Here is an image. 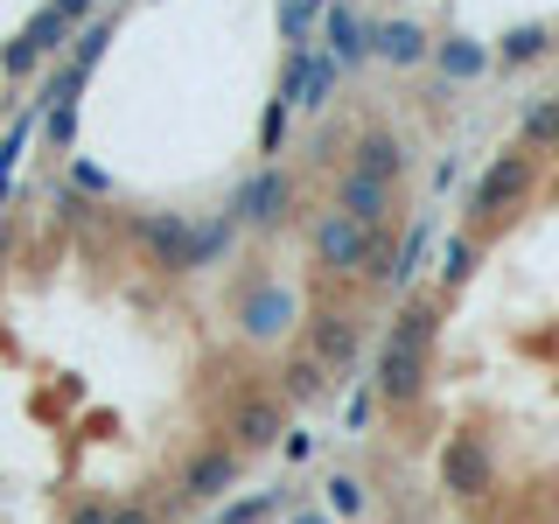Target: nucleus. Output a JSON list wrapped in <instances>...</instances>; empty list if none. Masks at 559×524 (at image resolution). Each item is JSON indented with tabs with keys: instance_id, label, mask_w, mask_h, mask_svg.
Listing matches in <instances>:
<instances>
[{
	"instance_id": "1",
	"label": "nucleus",
	"mask_w": 559,
	"mask_h": 524,
	"mask_svg": "<svg viewBox=\"0 0 559 524\" xmlns=\"http://www.w3.org/2000/svg\"><path fill=\"white\" fill-rule=\"evenodd\" d=\"M294 175L280 168V162H266V168H252V175H238L231 182V196H224V217L238 224V231H280V224L294 217Z\"/></svg>"
},
{
	"instance_id": "36",
	"label": "nucleus",
	"mask_w": 559,
	"mask_h": 524,
	"mask_svg": "<svg viewBox=\"0 0 559 524\" xmlns=\"http://www.w3.org/2000/svg\"><path fill=\"white\" fill-rule=\"evenodd\" d=\"M112 524H162V511H154V503H119Z\"/></svg>"
},
{
	"instance_id": "38",
	"label": "nucleus",
	"mask_w": 559,
	"mask_h": 524,
	"mask_svg": "<svg viewBox=\"0 0 559 524\" xmlns=\"http://www.w3.org/2000/svg\"><path fill=\"white\" fill-rule=\"evenodd\" d=\"M8 259H14V231H8V224H0V266H8Z\"/></svg>"
},
{
	"instance_id": "4",
	"label": "nucleus",
	"mask_w": 559,
	"mask_h": 524,
	"mask_svg": "<svg viewBox=\"0 0 559 524\" xmlns=\"http://www.w3.org/2000/svg\"><path fill=\"white\" fill-rule=\"evenodd\" d=\"M371 238H378V231H364V224H349V217H336V210H322V217L308 224V259H314V273H329V279H364V273H371Z\"/></svg>"
},
{
	"instance_id": "2",
	"label": "nucleus",
	"mask_w": 559,
	"mask_h": 524,
	"mask_svg": "<svg viewBox=\"0 0 559 524\" xmlns=\"http://www.w3.org/2000/svg\"><path fill=\"white\" fill-rule=\"evenodd\" d=\"M301 322H308L301 294H294L287 279H273V273H259L252 287L238 294V336H245V343H259V349L287 343V336H294Z\"/></svg>"
},
{
	"instance_id": "27",
	"label": "nucleus",
	"mask_w": 559,
	"mask_h": 524,
	"mask_svg": "<svg viewBox=\"0 0 559 524\" xmlns=\"http://www.w3.org/2000/svg\"><path fill=\"white\" fill-rule=\"evenodd\" d=\"M476 259H483V245H476V231L448 238V252H441V279H448V287H462V279L476 273Z\"/></svg>"
},
{
	"instance_id": "24",
	"label": "nucleus",
	"mask_w": 559,
	"mask_h": 524,
	"mask_svg": "<svg viewBox=\"0 0 559 524\" xmlns=\"http://www.w3.org/2000/svg\"><path fill=\"white\" fill-rule=\"evenodd\" d=\"M35 127H43V112H35V105H28V112H22V119H14V127H8V133H0V203H8V182H14V162H22V147H28V140H35Z\"/></svg>"
},
{
	"instance_id": "3",
	"label": "nucleus",
	"mask_w": 559,
	"mask_h": 524,
	"mask_svg": "<svg viewBox=\"0 0 559 524\" xmlns=\"http://www.w3.org/2000/svg\"><path fill=\"white\" fill-rule=\"evenodd\" d=\"M133 245L162 279H189L203 266L197 259V217H182V210H147V217H133Z\"/></svg>"
},
{
	"instance_id": "13",
	"label": "nucleus",
	"mask_w": 559,
	"mask_h": 524,
	"mask_svg": "<svg viewBox=\"0 0 559 524\" xmlns=\"http://www.w3.org/2000/svg\"><path fill=\"white\" fill-rule=\"evenodd\" d=\"M287 441V406H280V392H252V398H238V413H231V448L238 454H266Z\"/></svg>"
},
{
	"instance_id": "32",
	"label": "nucleus",
	"mask_w": 559,
	"mask_h": 524,
	"mask_svg": "<svg viewBox=\"0 0 559 524\" xmlns=\"http://www.w3.org/2000/svg\"><path fill=\"white\" fill-rule=\"evenodd\" d=\"M280 140H287V105H266V127H259V147H266V154H280Z\"/></svg>"
},
{
	"instance_id": "17",
	"label": "nucleus",
	"mask_w": 559,
	"mask_h": 524,
	"mask_svg": "<svg viewBox=\"0 0 559 524\" xmlns=\"http://www.w3.org/2000/svg\"><path fill=\"white\" fill-rule=\"evenodd\" d=\"M433 336H441V308L427 301V294H406V301L392 308V322H384L378 343H413V349H433Z\"/></svg>"
},
{
	"instance_id": "26",
	"label": "nucleus",
	"mask_w": 559,
	"mask_h": 524,
	"mask_svg": "<svg viewBox=\"0 0 559 524\" xmlns=\"http://www.w3.org/2000/svg\"><path fill=\"white\" fill-rule=\"evenodd\" d=\"M105 43H112V22L98 14V22H84L78 35H70V63H78L84 78H92V70H98V57H105Z\"/></svg>"
},
{
	"instance_id": "29",
	"label": "nucleus",
	"mask_w": 559,
	"mask_h": 524,
	"mask_svg": "<svg viewBox=\"0 0 559 524\" xmlns=\"http://www.w3.org/2000/svg\"><path fill=\"white\" fill-rule=\"evenodd\" d=\"M35 70H43V49H35L28 35H14V43L0 49V78H35Z\"/></svg>"
},
{
	"instance_id": "8",
	"label": "nucleus",
	"mask_w": 559,
	"mask_h": 524,
	"mask_svg": "<svg viewBox=\"0 0 559 524\" xmlns=\"http://www.w3.org/2000/svg\"><path fill=\"white\" fill-rule=\"evenodd\" d=\"M238 476H245V454L231 448V441H210V448H197L182 462V476H175V497L182 503H224L238 489Z\"/></svg>"
},
{
	"instance_id": "10",
	"label": "nucleus",
	"mask_w": 559,
	"mask_h": 524,
	"mask_svg": "<svg viewBox=\"0 0 559 524\" xmlns=\"http://www.w3.org/2000/svg\"><path fill=\"white\" fill-rule=\"evenodd\" d=\"M301 336H308V357L322 364V371H349V364L364 357V329H357V314H343V308H314L301 322Z\"/></svg>"
},
{
	"instance_id": "28",
	"label": "nucleus",
	"mask_w": 559,
	"mask_h": 524,
	"mask_svg": "<svg viewBox=\"0 0 559 524\" xmlns=\"http://www.w3.org/2000/svg\"><path fill=\"white\" fill-rule=\"evenodd\" d=\"M322 489H329V503H322L329 517H357V511H364V483L349 476V468H343V476H329Z\"/></svg>"
},
{
	"instance_id": "16",
	"label": "nucleus",
	"mask_w": 559,
	"mask_h": 524,
	"mask_svg": "<svg viewBox=\"0 0 559 524\" xmlns=\"http://www.w3.org/2000/svg\"><path fill=\"white\" fill-rule=\"evenodd\" d=\"M392 196L399 189H384V182H364V175H336V196H329V210L336 217H349V224H364V231H384L392 224Z\"/></svg>"
},
{
	"instance_id": "20",
	"label": "nucleus",
	"mask_w": 559,
	"mask_h": 524,
	"mask_svg": "<svg viewBox=\"0 0 559 524\" xmlns=\"http://www.w3.org/2000/svg\"><path fill=\"white\" fill-rule=\"evenodd\" d=\"M322 14H329V0H280V43L314 49L322 43Z\"/></svg>"
},
{
	"instance_id": "14",
	"label": "nucleus",
	"mask_w": 559,
	"mask_h": 524,
	"mask_svg": "<svg viewBox=\"0 0 559 524\" xmlns=\"http://www.w3.org/2000/svg\"><path fill=\"white\" fill-rule=\"evenodd\" d=\"M349 175L399 189V182H406V140H399L392 127H364L357 140H349Z\"/></svg>"
},
{
	"instance_id": "22",
	"label": "nucleus",
	"mask_w": 559,
	"mask_h": 524,
	"mask_svg": "<svg viewBox=\"0 0 559 524\" xmlns=\"http://www.w3.org/2000/svg\"><path fill=\"white\" fill-rule=\"evenodd\" d=\"M552 49V22H511L497 35V63H538Z\"/></svg>"
},
{
	"instance_id": "31",
	"label": "nucleus",
	"mask_w": 559,
	"mask_h": 524,
	"mask_svg": "<svg viewBox=\"0 0 559 524\" xmlns=\"http://www.w3.org/2000/svg\"><path fill=\"white\" fill-rule=\"evenodd\" d=\"M43 140L49 147H70V140H78V98H63V105L43 112Z\"/></svg>"
},
{
	"instance_id": "12",
	"label": "nucleus",
	"mask_w": 559,
	"mask_h": 524,
	"mask_svg": "<svg viewBox=\"0 0 559 524\" xmlns=\"http://www.w3.org/2000/svg\"><path fill=\"white\" fill-rule=\"evenodd\" d=\"M322 49L336 70H357V63H371V22H364V8L357 0H329V14H322Z\"/></svg>"
},
{
	"instance_id": "11",
	"label": "nucleus",
	"mask_w": 559,
	"mask_h": 524,
	"mask_svg": "<svg viewBox=\"0 0 559 524\" xmlns=\"http://www.w3.org/2000/svg\"><path fill=\"white\" fill-rule=\"evenodd\" d=\"M371 57L384 70H419L433 57V35H427V22H413V14H371Z\"/></svg>"
},
{
	"instance_id": "5",
	"label": "nucleus",
	"mask_w": 559,
	"mask_h": 524,
	"mask_svg": "<svg viewBox=\"0 0 559 524\" xmlns=\"http://www.w3.org/2000/svg\"><path fill=\"white\" fill-rule=\"evenodd\" d=\"M532 182H538V162L524 147H511V154H497L476 182H468V217L476 224H489V217H511V210L532 196Z\"/></svg>"
},
{
	"instance_id": "19",
	"label": "nucleus",
	"mask_w": 559,
	"mask_h": 524,
	"mask_svg": "<svg viewBox=\"0 0 559 524\" xmlns=\"http://www.w3.org/2000/svg\"><path fill=\"white\" fill-rule=\"evenodd\" d=\"M329 392V371H322V364H314L308 357V349H301V357H287V371H280V406H314V398H322Z\"/></svg>"
},
{
	"instance_id": "37",
	"label": "nucleus",
	"mask_w": 559,
	"mask_h": 524,
	"mask_svg": "<svg viewBox=\"0 0 559 524\" xmlns=\"http://www.w3.org/2000/svg\"><path fill=\"white\" fill-rule=\"evenodd\" d=\"M287 524H336V517H329V511H314V503H301V511H294Z\"/></svg>"
},
{
	"instance_id": "18",
	"label": "nucleus",
	"mask_w": 559,
	"mask_h": 524,
	"mask_svg": "<svg viewBox=\"0 0 559 524\" xmlns=\"http://www.w3.org/2000/svg\"><path fill=\"white\" fill-rule=\"evenodd\" d=\"M427 252H433V224L419 217V224H406V238L392 245V273H384V287L413 294V279H419V266H427Z\"/></svg>"
},
{
	"instance_id": "21",
	"label": "nucleus",
	"mask_w": 559,
	"mask_h": 524,
	"mask_svg": "<svg viewBox=\"0 0 559 524\" xmlns=\"http://www.w3.org/2000/svg\"><path fill=\"white\" fill-rule=\"evenodd\" d=\"M518 147L524 154H559V98H532V105H524Z\"/></svg>"
},
{
	"instance_id": "7",
	"label": "nucleus",
	"mask_w": 559,
	"mask_h": 524,
	"mask_svg": "<svg viewBox=\"0 0 559 524\" xmlns=\"http://www.w3.org/2000/svg\"><path fill=\"white\" fill-rule=\"evenodd\" d=\"M489 483H497V454H489V441L483 433H448L441 441V489L454 503H476V497H489Z\"/></svg>"
},
{
	"instance_id": "9",
	"label": "nucleus",
	"mask_w": 559,
	"mask_h": 524,
	"mask_svg": "<svg viewBox=\"0 0 559 524\" xmlns=\"http://www.w3.org/2000/svg\"><path fill=\"white\" fill-rule=\"evenodd\" d=\"M343 70L322 57V49H287V70H280V105H301V112H322L336 98Z\"/></svg>"
},
{
	"instance_id": "15",
	"label": "nucleus",
	"mask_w": 559,
	"mask_h": 524,
	"mask_svg": "<svg viewBox=\"0 0 559 524\" xmlns=\"http://www.w3.org/2000/svg\"><path fill=\"white\" fill-rule=\"evenodd\" d=\"M433 78L441 84H483L489 70H497V49L483 43V35H433Z\"/></svg>"
},
{
	"instance_id": "34",
	"label": "nucleus",
	"mask_w": 559,
	"mask_h": 524,
	"mask_svg": "<svg viewBox=\"0 0 559 524\" xmlns=\"http://www.w3.org/2000/svg\"><path fill=\"white\" fill-rule=\"evenodd\" d=\"M49 8H57V14H63L70 28H84V22H92V14L105 8V0H49Z\"/></svg>"
},
{
	"instance_id": "30",
	"label": "nucleus",
	"mask_w": 559,
	"mask_h": 524,
	"mask_svg": "<svg viewBox=\"0 0 559 524\" xmlns=\"http://www.w3.org/2000/svg\"><path fill=\"white\" fill-rule=\"evenodd\" d=\"M280 503H287V497H238V503H224V511H217V524H266Z\"/></svg>"
},
{
	"instance_id": "25",
	"label": "nucleus",
	"mask_w": 559,
	"mask_h": 524,
	"mask_svg": "<svg viewBox=\"0 0 559 524\" xmlns=\"http://www.w3.org/2000/svg\"><path fill=\"white\" fill-rule=\"evenodd\" d=\"M238 238H245V231H238V224H231V217L217 210V217H203V224H197V259H203V266H217V259L231 252Z\"/></svg>"
},
{
	"instance_id": "23",
	"label": "nucleus",
	"mask_w": 559,
	"mask_h": 524,
	"mask_svg": "<svg viewBox=\"0 0 559 524\" xmlns=\"http://www.w3.org/2000/svg\"><path fill=\"white\" fill-rule=\"evenodd\" d=\"M22 35H28V43H35V49H43V63H49V57H63V49H70V35H78V28H70V22H63V14H57V8H35Z\"/></svg>"
},
{
	"instance_id": "6",
	"label": "nucleus",
	"mask_w": 559,
	"mask_h": 524,
	"mask_svg": "<svg viewBox=\"0 0 559 524\" xmlns=\"http://www.w3.org/2000/svg\"><path fill=\"white\" fill-rule=\"evenodd\" d=\"M427 371H433V349H413V343H378L371 357V398L392 413H413L427 398Z\"/></svg>"
},
{
	"instance_id": "33",
	"label": "nucleus",
	"mask_w": 559,
	"mask_h": 524,
	"mask_svg": "<svg viewBox=\"0 0 559 524\" xmlns=\"http://www.w3.org/2000/svg\"><path fill=\"white\" fill-rule=\"evenodd\" d=\"M112 511H119L112 497H84L78 511H70V524H112Z\"/></svg>"
},
{
	"instance_id": "35",
	"label": "nucleus",
	"mask_w": 559,
	"mask_h": 524,
	"mask_svg": "<svg viewBox=\"0 0 559 524\" xmlns=\"http://www.w3.org/2000/svg\"><path fill=\"white\" fill-rule=\"evenodd\" d=\"M70 182L92 189V196H105V189H112V182H105V168H92V162H70Z\"/></svg>"
}]
</instances>
